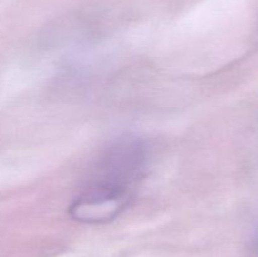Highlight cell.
<instances>
[{"mask_svg":"<svg viewBox=\"0 0 258 257\" xmlns=\"http://www.w3.org/2000/svg\"><path fill=\"white\" fill-rule=\"evenodd\" d=\"M253 251L256 252V253L258 254V234H257L256 239H254V243H253Z\"/></svg>","mask_w":258,"mask_h":257,"instance_id":"7a4b0ae2","label":"cell"},{"mask_svg":"<svg viewBox=\"0 0 258 257\" xmlns=\"http://www.w3.org/2000/svg\"><path fill=\"white\" fill-rule=\"evenodd\" d=\"M148 149L138 139L113 144L101 155L81 188L72 207L80 221L101 222L112 218L145 174Z\"/></svg>","mask_w":258,"mask_h":257,"instance_id":"6da1fadb","label":"cell"}]
</instances>
